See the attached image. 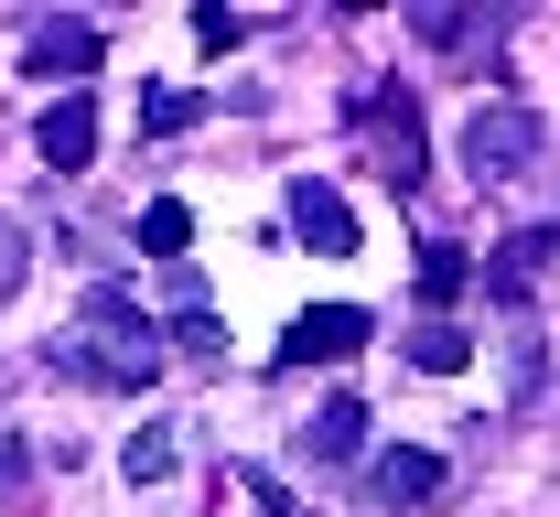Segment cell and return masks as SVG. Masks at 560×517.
I'll return each mask as SVG.
<instances>
[{"label": "cell", "instance_id": "obj_11", "mask_svg": "<svg viewBox=\"0 0 560 517\" xmlns=\"http://www.w3.org/2000/svg\"><path fill=\"white\" fill-rule=\"evenodd\" d=\"M302 453H313V463H355V453H366V399H355V388H335V399L313 410Z\"/></svg>", "mask_w": 560, "mask_h": 517}, {"label": "cell", "instance_id": "obj_13", "mask_svg": "<svg viewBox=\"0 0 560 517\" xmlns=\"http://www.w3.org/2000/svg\"><path fill=\"white\" fill-rule=\"evenodd\" d=\"M184 237H195V205H184V195H151V205H140V248H151V259H184Z\"/></svg>", "mask_w": 560, "mask_h": 517}, {"label": "cell", "instance_id": "obj_19", "mask_svg": "<svg viewBox=\"0 0 560 517\" xmlns=\"http://www.w3.org/2000/svg\"><path fill=\"white\" fill-rule=\"evenodd\" d=\"M237 33H248V22H237V11H226V0H206V11H195V44H206V55H226V44H237Z\"/></svg>", "mask_w": 560, "mask_h": 517}, {"label": "cell", "instance_id": "obj_16", "mask_svg": "<svg viewBox=\"0 0 560 517\" xmlns=\"http://www.w3.org/2000/svg\"><path fill=\"white\" fill-rule=\"evenodd\" d=\"M173 356H195V367H226V324H215V313H173Z\"/></svg>", "mask_w": 560, "mask_h": 517}, {"label": "cell", "instance_id": "obj_6", "mask_svg": "<svg viewBox=\"0 0 560 517\" xmlns=\"http://www.w3.org/2000/svg\"><path fill=\"white\" fill-rule=\"evenodd\" d=\"M550 259H560V226H517V237H506L495 259H475V270H486V292H495V302H528Z\"/></svg>", "mask_w": 560, "mask_h": 517}, {"label": "cell", "instance_id": "obj_20", "mask_svg": "<svg viewBox=\"0 0 560 517\" xmlns=\"http://www.w3.org/2000/svg\"><path fill=\"white\" fill-rule=\"evenodd\" d=\"M248 496H259V507H270V517H313V507H302V496H291V485H280V474H270V463H248Z\"/></svg>", "mask_w": 560, "mask_h": 517}, {"label": "cell", "instance_id": "obj_7", "mask_svg": "<svg viewBox=\"0 0 560 517\" xmlns=\"http://www.w3.org/2000/svg\"><path fill=\"white\" fill-rule=\"evenodd\" d=\"M33 151H44L55 173H86V162H97V97H55V108L33 119Z\"/></svg>", "mask_w": 560, "mask_h": 517}, {"label": "cell", "instance_id": "obj_9", "mask_svg": "<svg viewBox=\"0 0 560 517\" xmlns=\"http://www.w3.org/2000/svg\"><path fill=\"white\" fill-rule=\"evenodd\" d=\"M291 237H313L324 259H346V248H355V216H346V195H335V184H291Z\"/></svg>", "mask_w": 560, "mask_h": 517}, {"label": "cell", "instance_id": "obj_8", "mask_svg": "<svg viewBox=\"0 0 560 517\" xmlns=\"http://www.w3.org/2000/svg\"><path fill=\"white\" fill-rule=\"evenodd\" d=\"M366 496H377V507H431V496H442V453H377V463H366Z\"/></svg>", "mask_w": 560, "mask_h": 517}, {"label": "cell", "instance_id": "obj_15", "mask_svg": "<svg viewBox=\"0 0 560 517\" xmlns=\"http://www.w3.org/2000/svg\"><path fill=\"white\" fill-rule=\"evenodd\" d=\"M173 443H184V432H173V421H151V432L119 453V474H130V485H162V474H173Z\"/></svg>", "mask_w": 560, "mask_h": 517}, {"label": "cell", "instance_id": "obj_10", "mask_svg": "<svg viewBox=\"0 0 560 517\" xmlns=\"http://www.w3.org/2000/svg\"><path fill=\"white\" fill-rule=\"evenodd\" d=\"M97 55H108V33H97V22H44V33L22 44V66H33V75H86Z\"/></svg>", "mask_w": 560, "mask_h": 517}, {"label": "cell", "instance_id": "obj_12", "mask_svg": "<svg viewBox=\"0 0 560 517\" xmlns=\"http://www.w3.org/2000/svg\"><path fill=\"white\" fill-rule=\"evenodd\" d=\"M464 292H475V259H464L453 237H431V248H420V302H431V313H453Z\"/></svg>", "mask_w": 560, "mask_h": 517}, {"label": "cell", "instance_id": "obj_5", "mask_svg": "<svg viewBox=\"0 0 560 517\" xmlns=\"http://www.w3.org/2000/svg\"><path fill=\"white\" fill-rule=\"evenodd\" d=\"M506 22H517V11H464V0H420L410 11L420 44H431V55H464V66H486L495 44H506Z\"/></svg>", "mask_w": 560, "mask_h": 517}, {"label": "cell", "instance_id": "obj_14", "mask_svg": "<svg viewBox=\"0 0 560 517\" xmlns=\"http://www.w3.org/2000/svg\"><path fill=\"white\" fill-rule=\"evenodd\" d=\"M464 356H475V334H464V324H420V334H410V367H431V377H453Z\"/></svg>", "mask_w": 560, "mask_h": 517}, {"label": "cell", "instance_id": "obj_3", "mask_svg": "<svg viewBox=\"0 0 560 517\" xmlns=\"http://www.w3.org/2000/svg\"><path fill=\"white\" fill-rule=\"evenodd\" d=\"M346 119L366 130V141H377L388 184L410 195V184H420V119H410V97H399V86H366V97H346Z\"/></svg>", "mask_w": 560, "mask_h": 517}, {"label": "cell", "instance_id": "obj_4", "mask_svg": "<svg viewBox=\"0 0 560 517\" xmlns=\"http://www.w3.org/2000/svg\"><path fill=\"white\" fill-rule=\"evenodd\" d=\"M366 334H377V313H355V302H313V313L280 334V356H291V367H346Z\"/></svg>", "mask_w": 560, "mask_h": 517}, {"label": "cell", "instance_id": "obj_1", "mask_svg": "<svg viewBox=\"0 0 560 517\" xmlns=\"http://www.w3.org/2000/svg\"><path fill=\"white\" fill-rule=\"evenodd\" d=\"M44 367L75 377V388H151V367H162V334L140 324V302L119 292V281H97V292H86V334L44 345Z\"/></svg>", "mask_w": 560, "mask_h": 517}, {"label": "cell", "instance_id": "obj_17", "mask_svg": "<svg viewBox=\"0 0 560 517\" xmlns=\"http://www.w3.org/2000/svg\"><path fill=\"white\" fill-rule=\"evenodd\" d=\"M206 119V97H184V86H151V108H140V130H195Z\"/></svg>", "mask_w": 560, "mask_h": 517}, {"label": "cell", "instance_id": "obj_2", "mask_svg": "<svg viewBox=\"0 0 560 517\" xmlns=\"http://www.w3.org/2000/svg\"><path fill=\"white\" fill-rule=\"evenodd\" d=\"M550 151V119L528 108V97H486L475 119H464V173L475 184H506V173H528Z\"/></svg>", "mask_w": 560, "mask_h": 517}, {"label": "cell", "instance_id": "obj_18", "mask_svg": "<svg viewBox=\"0 0 560 517\" xmlns=\"http://www.w3.org/2000/svg\"><path fill=\"white\" fill-rule=\"evenodd\" d=\"M22 270H33V237H22V216H0V302L22 292Z\"/></svg>", "mask_w": 560, "mask_h": 517}]
</instances>
